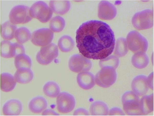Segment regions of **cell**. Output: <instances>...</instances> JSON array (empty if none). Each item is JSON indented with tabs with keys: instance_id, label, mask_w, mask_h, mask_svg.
<instances>
[{
	"instance_id": "obj_1",
	"label": "cell",
	"mask_w": 154,
	"mask_h": 116,
	"mask_svg": "<svg viewBox=\"0 0 154 116\" xmlns=\"http://www.w3.org/2000/svg\"><path fill=\"white\" fill-rule=\"evenodd\" d=\"M77 46L85 57L104 59L113 52L115 39L113 32L107 24L97 20L83 23L76 31Z\"/></svg>"
},
{
	"instance_id": "obj_2",
	"label": "cell",
	"mask_w": 154,
	"mask_h": 116,
	"mask_svg": "<svg viewBox=\"0 0 154 116\" xmlns=\"http://www.w3.org/2000/svg\"><path fill=\"white\" fill-rule=\"evenodd\" d=\"M140 100L138 96L131 91L125 92L121 100L123 108L128 116L143 115L140 107Z\"/></svg>"
},
{
	"instance_id": "obj_3",
	"label": "cell",
	"mask_w": 154,
	"mask_h": 116,
	"mask_svg": "<svg viewBox=\"0 0 154 116\" xmlns=\"http://www.w3.org/2000/svg\"><path fill=\"white\" fill-rule=\"evenodd\" d=\"M29 13L32 17L37 18L41 22L44 23L51 19L53 11L45 2L40 1L32 5L30 8Z\"/></svg>"
},
{
	"instance_id": "obj_4",
	"label": "cell",
	"mask_w": 154,
	"mask_h": 116,
	"mask_svg": "<svg viewBox=\"0 0 154 116\" xmlns=\"http://www.w3.org/2000/svg\"><path fill=\"white\" fill-rule=\"evenodd\" d=\"M29 7L23 5H18L13 7L9 14L10 21L16 24L27 23L31 20Z\"/></svg>"
},
{
	"instance_id": "obj_5",
	"label": "cell",
	"mask_w": 154,
	"mask_h": 116,
	"mask_svg": "<svg viewBox=\"0 0 154 116\" xmlns=\"http://www.w3.org/2000/svg\"><path fill=\"white\" fill-rule=\"evenodd\" d=\"M57 46L54 43H50L42 47L36 56L37 62L42 65H47L51 63L58 56Z\"/></svg>"
},
{
	"instance_id": "obj_6",
	"label": "cell",
	"mask_w": 154,
	"mask_h": 116,
	"mask_svg": "<svg viewBox=\"0 0 154 116\" xmlns=\"http://www.w3.org/2000/svg\"><path fill=\"white\" fill-rule=\"evenodd\" d=\"M116 78L117 74L114 69L111 67H104L97 74L95 81L99 86L107 88L115 83Z\"/></svg>"
},
{
	"instance_id": "obj_7",
	"label": "cell",
	"mask_w": 154,
	"mask_h": 116,
	"mask_svg": "<svg viewBox=\"0 0 154 116\" xmlns=\"http://www.w3.org/2000/svg\"><path fill=\"white\" fill-rule=\"evenodd\" d=\"M57 108L61 113H69L74 109L76 101L74 96L66 92L60 93L57 97L56 100Z\"/></svg>"
},
{
	"instance_id": "obj_8",
	"label": "cell",
	"mask_w": 154,
	"mask_h": 116,
	"mask_svg": "<svg viewBox=\"0 0 154 116\" xmlns=\"http://www.w3.org/2000/svg\"><path fill=\"white\" fill-rule=\"evenodd\" d=\"M53 37V33L50 29L43 28L33 32L31 35V41L34 45L43 47L50 43Z\"/></svg>"
},
{
	"instance_id": "obj_9",
	"label": "cell",
	"mask_w": 154,
	"mask_h": 116,
	"mask_svg": "<svg viewBox=\"0 0 154 116\" xmlns=\"http://www.w3.org/2000/svg\"><path fill=\"white\" fill-rule=\"evenodd\" d=\"M68 66L71 71L80 73L89 70L91 67L92 64L90 61L82 56L76 55L70 58Z\"/></svg>"
},
{
	"instance_id": "obj_10",
	"label": "cell",
	"mask_w": 154,
	"mask_h": 116,
	"mask_svg": "<svg viewBox=\"0 0 154 116\" xmlns=\"http://www.w3.org/2000/svg\"><path fill=\"white\" fill-rule=\"evenodd\" d=\"M131 88L132 91L138 96L145 95L149 88L147 77L141 75L135 77L132 82Z\"/></svg>"
},
{
	"instance_id": "obj_11",
	"label": "cell",
	"mask_w": 154,
	"mask_h": 116,
	"mask_svg": "<svg viewBox=\"0 0 154 116\" xmlns=\"http://www.w3.org/2000/svg\"><path fill=\"white\" fill-rule=\"evenodd\" d=\"M23 105L21 102L16 99L9 100L3 105V113L5 116H18L21 113Z\"/></svg>"
},
{
	"instance_id": "obj_12",
	"label": "cell",
	"mask_w": 154,
	"mask_h": 116,
	"mask_svg": "<svg viewBox=\"0 0 154 116\" xmlns=\"http://www.w3.org/2000/svg\"><path fill=\"white\" fill-rule=\"evenodd\" d=\"M77 80L79 86L85 90L91 89L95 85L94 76L89 72H86L80 73L77 76Z\"/></svg>"
},
{
	"instance_id": "obj_13",
	"label": "cell",
	"mask_w": 154,
	"mask_h": 116,
	"mask_svg": "<svg viewBox=\"0 0 154 116\" xmlns=\"http://www.w3.org/2000/svg\"><path fill=\"white\" fill-rule=\"evenodd\" d=\"M47 102L46 99L42 96L34 98L29 102L28 108L33 113L39 114L42 112L47 108Z\"/></svg>"
},
{
	"instance_id": "obj_14",
	"label": "cell",
	"mask_w": 154,
	"mask_h": 116,
	"mask_svg": "<svg viewBox=\"0 0 154 116\" xmlns=\"http://www.w3.org/2000/svg\"><path fill=\"white\" fill-rule=\"evenodd\" d=\"M17 81L14 77L11 74L3 73L0 75V88L5 92H8L13 90L15 87Z\"/></svg>"
},
{
	"instance_id": "obj_15",
	"label": "cell",
	"mask_w": 154,
	"mask_h": 116,
	"mask_svg": "<svg viewBox=\"0 0 154 116\" xmlns=\"http://www.w3.org/2000/svg\"><path fill=\"white\" fill-rule=\"evenodd\" d=\"M14 76L17 82L25 84L29 83L32 80L34 75L30 68L23 67L17 69Z\"/></svg>"
},
{
	"instance_id": "obj_16",
	"label": "cell",
	"mask_w": 154,
	"mask_h": 116,
	"mask_svg": "<svg viewBox=\"0 0 154 116\" xmlns=\"http://www.w3.org/2000/svg\"><path fill=\"white\" fill-rule=\"evenodd\" d=\"M140 107L143 115H146L153 111V93L142 97L140 100Z\"/></svg>"
},
{
	"instance_id": "obj_17",
	"label": "cell",
	"mask_w": 154,
	"mask_h": 116,
	"mask_svg": "<svg viewBox=\"0 0 154 116\" xmlns=\"http://www.w3.org/2000/svg\"><path fill=\"white\" fill-rule=\"evenodd\" d=\"M89 110L92 116H107L109 111L107 104L101 101H97L93 103Z\"/></svg>"
},
{
	"instance_id": "obj_18",
	"label": "cell",
	"mask_w": 154,
	"mask_h": 116,
	"mask_svg": "<svg viewBox=\"0 0 154 116\" xmlns=\"http://www.w3.org/2000/svg\"><path fill=\"white\" fill-rule=\"evenodd\" d=\"M49 5L53 12L61 15L67 12L70 6L69 2L65 1L51 0L50 1Z\"/></svg>"
},
{
	"instance_id": "obj_19",
	"label": "cell",
	"mask_w": 154,
	"mask_h": 116,
	"mask_svg": "<svg viewBox=\"0 0 154 116\" xmlns=\"http://www.w3.org/2000/svg\"><path fill=\"white\" fill-rule=\"evenodd\" d=\"M16 25L7 21L0 26V33L2 38L6 40H10L15 37V32L17 29Z\"/></svg>"
},
{
	"instance_id": "obj_20",
	"label": "cell",
	"mask_w": 154,
	"mask_h": 116,
	"mask_svg": "<svg viewBox=\"0 0 154 116\" xmlns=\"http://www.w3.org/2000/svg\"><path fill=\"white\" fill-rule=\"evenodd\" d=\"M43 89L46 96L51 98L57 97L60 92V88L58 84L52 81L46 83L44 85Z\"/></svg>"
},
{
	"instance_id": "obj_21",
	"label": "cell",
	"mask_w": 154,
	"mask_h": 116,
	"mask_svg": "<svg viewBox=\"0 0 154 116\" xmlns=\"http://www.w3.org/2000/svg\"><path fill=\"white\" fill-rule=\"evenodd\" d=\"M58 45L61 51L67 52L72 49L74 46V43L71 37L65 35L62 36L59 39Z\"/></svg>"
},
{
	"instance_id": "obj_22",
	"label": "cell",
	"mask_w": 154,
	"mask_h": 116,
	"mask_svg": "<svg viewBox=\"0 0 154 116\" xmlns=\"http://www.w3.org/2000/svg\"><path fill=\"white\" fill-rule=\"evenodd\" d=\"M31 33L26 27L19 28L16 30L15 37L18 43L22 44L28 41L31 38Z\"/></svg>"
},
{
	"instance_id": "obj_23",
	"label": "cell",
	"mask_w": 154,
	"mask_h": 116,
	"mask_svg": "<svg viewBox=\"0 0 154 116\" xmlns=\"http://www.w3.org/2000/svg\"><path fill=\"white\" fill-rule=\"evenodd\" d=\"M14 62L17 69L23 67L30 68L32 65L31 59L25 54L19 55L15 57Z\"/></svg>"
},
{
	"instance_id": "obj_24",
	"label": "cell",
	"mask_w": 154,
	"mask_h": 116,
	"mask_svg": "<svg viewBox=\"0 0 154 116\" xmlns=\"http://www.w3.org/2000/svg\"><path fill=\"white\" fill-rule=\"evenodd\" d=\"M65 25L64 19L59 16H57L53 18L50 21L49 27L53 31L59 32L62 31Z\"/></svg>"
},
{
	"instance_id": "obj_25",
	"label": "cell",
	"mask_w": 154,
	"mask_h": 116,
	"mask_svg": "<svg viewBox=\"0 0 154 116\" xmlns=\"http://www.w3.org/2000/svg\"><path fill=\"white\" fill-rule=\"evenodd\" d=\"M12 43L8 40H4L0 43V55L5 58H12L11 45Z\"/></svg>"
},
{
	"instance_id": "obj_26",
	"label": "cell",
	"mask_w": 154,
	"mask_h": 116,
	"mask_svg": "<svg viewBox=\"0 0 154 116\" xmlns=\"http://www.w3.org/2000/svg\"><path fill=\"white\" fill-rule=\"evenodd\" d=\"M11 55L12 57H15L20 54H25V49L23 46L18 43H12Z\"/></svg>"
},
{
	"instance_id": "obj_27",
	"label": "cell",
	"mask_w": 154,
	"mask_h": 116,
	"mask_svg": "<svg viewBox=\"0 0 154 116\" xmlns=\"http://www.w3.org/2000/svg\"><path fill=\"white\" fill-rule=\"evenodd\" d=\"M109 116H125V114L123 110L120 108L114 107L111 108L109 111Z\"/></svg>"
},
{
	"instance_id": "obj_28",
	"label": "cell",
	"mask_w": 154,
	"mask_h": 116,
	"mask_svg": "<svg viewBox=\"0 0 154 116\" xmlns=\"http://www.w3.org/2000/svg\"><path fill=\"white\" fill-rule=\"evenodd\" d=\"M74 116H89V113L86 109L83 108H78L74 111Z\"/></svg>"
},
{
	"instance_id": "obj_29",
	"label": "cell",
	"mask_w": 154,
	"mask_h": 116,
	"mask_svg": "<svg viewBox=\"0 0 154 116\" xmlns=\"http://www.w3.org/2000/svg\"><path fill=\"white\" fill-rule=\"evenodd\" d=\"M42 116H59V114L53 110L47 109L44 110L42 113Z\"/></svg>"
},
{
	"instance_id": "obj_30",
	"label": "cell",
	"mask_w": 154,
	"mask_h": 116,
	"mask_svg": "<svg viewBox=\"0 0 154 116\" xmlns=\"http://www.w3.org/2000/svg\"><path fill=\"white\" fill-rule=\"evenodd\" d=\"M147 83L149 88L152 90H154L153 73H151L147 78Z\"/></svg>"
}]
</instances>
